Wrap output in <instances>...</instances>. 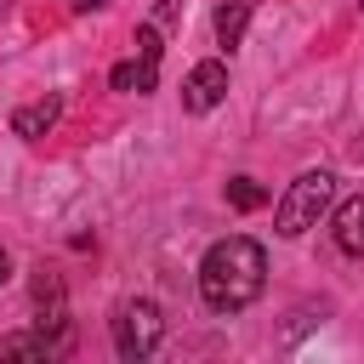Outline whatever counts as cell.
<instances>
[{
	"label": "cell",
	"mask_w": 364,
	"mask_h": 364,
	"mask_svg": "<svg viewBox=\"0 0 364 364\" xmlns=\"http://www.w3.org/2000/svg\"><path fill=\"white\" fill-rule=\"evenodd\" d=\"M330 193H336V176H330V171H301V176L284 188L279 210H273L279 233H284V239H301L307 228H318V216L330 210Z\"/></svg>",
	"instance_id": "2"
},
{
	"label": "cell",
	"mask_w": 364,
	"mask_h": 364,
	"mask_svg": "<svg viewBox=\"0 0 364 364\" xmlns=\"http://www.w3.org/2000/svg\"><path fill=\"white\" fill-rule=\"evenodd\" d=\"M74 6H80V11H102L108 0H74Z\"/></svg>",
	"instance_id": "12"
},
{
	"label": "cell",
	"mask_w": 364,
	"mask_h": 364,
	"mask_svg": "<svg viewBox=\"0 0 364 364\" xmlns=\"http://www.w3.org/2000/svg\"><path fill=\"white\" fill-rule=\"evenodd\" d=\"M330 233H336V250L364 256V193H358V199H347V205L330 216Z\"/></svg>",
	"instance_id": "6"
},
{
	"label": "cell",
	"mask_w": 364,
	"mask_h": 364,
	"mask_svg": "<svg viewBox=\"0 0 364 364\" xmlns=\"http://www.w3.org/2000/svg\"><path fill=\"white\" fill-rule=\"evenodd\" d=\"M108 80H114V91H154V80H159V63L136 57V63H119Z\"/></svg>",
	"instance_id": "10"
},
{
	"label": "cell",
	"mask_w": 364,
	"mask_h": 364,
	"mask_svg": "<svg viewBox=\"0 0 364 364\" xmlns=\"http://www.w3.org/2000/svg\"><path fill=\"white\" fill-rule=\"evenodd\" d=\"M228 97V63H193L188 68V80H182V108L188 114H210L216 102Z\"/></svg>",
	"instance_id": "4"
},
{
	"label": "cell",
	"mask_w": 364,
	"mask_h": 364,
	"mask_svg": "<svg viewBox=\"0 0 364 364\" xmlns=\"http://www.w3.org/2000/svg\"><path fill=\"white\" fill-rule=\"evenodd\" d=\"M6 273H11V256H6V250H0V284H6Z\"/></svg>",
	"instance_id": "13"
},
{
	"label": "cell",
	"mask_w": 364,
	"mask_h": 364,
	"mask_svg": "<svg viewBox=\"0 0 364 364\" xmlns=\"http://www.w3.org/2000/svg\"><path fill=\"white\" fill-rule=\"evenodd\" d=\"M57 347H63V341L46 336V330H40V336H0V358H51Z\"/></svg>",
	"instance_id": "9"
},
{
	"label": "cell",
	"mask_w": 364,
	"mask_h": 364,
	"mask_svg": "<svg viewBox=\"0 0 364 364\" xmlns=\"http://www.w3.org/2000/svg\"><path fill=\"white\" fill-rule=\"evenodd\" d=\"M57 108H63L57 97H40V102H23V108L11 114V131H17L23 142H34V136H46V131L57 125Z\"/></svg>",
	"instance_id": "7"
},
{
	"label": "cell",
	"mask_w": 364,
	"mask_h": 364,
	"mask_svg": "<svg viewBox=\"0 0 364 364\" xmlns=\"http://www.w3.org/2000/svg\"><path fill=\"white\" fill-rule=\"evenodd\" d=\"M245 23H250V0H222L216 6V46L233 51L245 40Z\"/></svg>",
	"instance_id": "8"
},
{
	"label": "cell",
	"mask_w": 364,
	"mask_h": 364,
	"mask_svg": "<svg viewBox=\"0 0 364 364\" xmlns=\"http://www.w3.org/2000/svg\"><path fill=\"white\" fill-rule=\"evenodd\" d=\"M358 11H364V0H358Z\"/></svg>",
	"instance_id": "14"
},
{
	"label": "cell",
	"mask_w": 364,
	"mask_h": 364,
	"mask_svg": "<svg viewBox=\"0 0 364 364\" xmlns=\"http://www.w3.org/2000/svg\"><path fill=\"white\" fill-rule=\"evenodd\" d=\"M228 205H233V210H262V205H267V188H262L256 176H233V182H228Z\"/></svg>",
	"instance_id": "11"
},
{
	"label": "cell",
	"mask_w": 364,
	"mask_h": 364,
	"mask_svg": "<svg viewBox=\"0 0 364 364\" xmlns=\"http://www.w3.org/2000/svg\"><path fill=\"white\" fill-rule=\"evenodd\" d=\"M159 336H165V318H159V307H154L148 296H136V301L119 307V318H114V347H119V358H148V353L159 347Z\"/></svg>",
	"instance_id": "3"
},
{
	"label": "cell",
	"mask_w": 364,
	"mask_h": 364,
	"mask_svg": "<svg viewBox=\"0 0 364 364\" xmlns=\"http://www.w3.org/2000/svg\"><path fill=\"white\" fill-rule=\"evenodd\" d=\"M262 284H267V250H262L256 239H245V233L216 239V245L205 250V262H199V296H205L210 313H239V307H250V301L262 296Z\"/></svg>",
	"instance_id": "1"
},
{
	"label": "cell",
	"mask_w": 364,
	"mask_h": 364,
	"mask_svg": "<svg viewBox=\"0 0 364 364\" xmlns=\"http://www.w3.org/2000/svg\"><path fill=\"white\" fill-rule=\"evenodd\" d=\"M34 313H40L34 324H40L46 336H57V341H63V324H68V301H63V279H57L51 267H40V273H34Z\"/></svg>",
	"instance_id": "5"
}]
</instances>
